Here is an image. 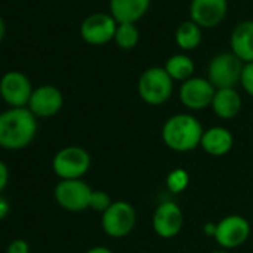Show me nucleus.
Here are the masks:
<instances>
[{
    "mask_svg": "<svg viewBox=\"0 0 253 253\" xmlns=\"http://www.w3.org/2000/svg\"><path fill=\"white\" fill-rule=\"evenodd\" d=\"M8 183H9V169L2 160H0V195L6 189Z\"/></svg>",
    "mask_w": 253,
    "mask_h": 253,
    "instance_id": "nucleus-26",
    "label": "nucleus"
},
{
    "mask_svg": "<svg viewBox=\"0 0 253 253\" xmlns=\"http://www.w3.org/2000/svg\"><path fill=\"white\" fill-rule=\"evenodd\" d=\"M203 232H204L207 237L214 238V234H216V223H214V222H207V223L203 226Z\"/></svg>",
    "mask_w": 253,
    "mask_h": 253,
    "instance_id": "nucleus-28",
    "label": "nucleus"
},
{
    "mask_svg": "<svg viewBox=\"0 0 253 253\" xmlns=\"http://www.w3.org/2000/svg\"><path fill=\"white\" fill-rule=\"evenodd\" d=\"M6 253H30V244L23 238L12 240L6 247Z\"/></svg>",
    "mask_w": 253,
    "mask_h": 253,
    "instance_id": "nucleus-25",
    "label": "nucleus"
},
{
    "mask_svg": "<svg viewBox=\"0 0 253 253\" xmlns=\"http://www.w3.org/2000/svg\"><path fill=\"white\" fill-rule=\"evenodd\" d=\"M166 186L174 195L185 192L186 188L189 186V174H188V171L183 170V169L171 170L166 177Z\"/></svg>",
    "mask_w": 253,
    "mask_h": 253,
    "instance_id": "nucleus-22",
    "label": "nucleus"
},
{
    "mask_svg": "<svg viewBox=\"0 0 253 253\" xmlns=\"http://www.w3.org/2000/svg\"><path fill=\"white\" fill-rule=\"evenodd\" d=\"M63 92L57 86L46 84L33 89L27 107L36 118H52L63 109Z\"/></svg>",
    "mask_w": 253,
    "mask_h": 253,
    "instance_id": "nucleus-14",
    "label": "nucleus"
},
{
    "mask_svg": "<svg viewBox=\"0 0 253 253\" xmlns=\"http://www.w3.org/2000/svg\"><path fill=\"white\" fill-rule=\"evenodd\" d=\"M234 146V136L225 126L216 125L204 130L200 148L210 157H225Z\"/></svg>",
    "mask_w": 253,
    "mask_h": 253,
    "instance_id": "nucleus-17",
    "label": "nucleus"
},
{
    "mask_svg": "<svg viewBox=\"0 0 253 253\" xmlns=\"http://www.w3.org/2000/svg\"><path fill=\"white\" fill-rule=\"evenodd\" d=\"M174 42L185 52L194 51L203 42V29L192 20H186L177 26L174 32Z\"/></svg>",
    "mask_w": 253,
    "mask_h": 253,
    "instance_id": "nucleus-19",
    "label": "nucleus"
},
{
    "mask_svg": "<svg viewBox=\"0 0 253 253\" xmlns=\"http://www.w3.org/2000/svg\"><path fill=\"white\" fill-rule=\"evenodd\" d=\"M240 85L247 95L253 97V63H246L243 66Z\"/></svg>",
    "mask_w": 253,
    "mask_h": 253,
    "instance_id": "nucleus-24",
    "label": "nucleus"
},
{
    "mask_svg": "<svg viewBox=\"0 0 253 253\" xmlns=\"http://www.w3.org/2000/svg\"><path fill=\"white\" fill-rule=\"evenodd\" d=\"M204 128L191 113H176L166 119L161 128L163 143L173 152H191L200 148Z\"/></svg>",
    "mask_w": 253,
    "mask_h": 253,
    "instance_id": "nucleus-2",
    "label": "nucleus"
},
{
    "mask_svg": "<svg viewBox=\"0 0 253 253\" xmlns=\"http://www.w3.org/2000/svg\"><path fill=\"white\" fill-rule=\"evenodd\" d=\"M33 89L32 81L23 72L11 70L0 78V98L9 107H27Z\"/></svg>",
    "mask_w": 253,
    "mask_h": 253,
    "instance_id": "nucleus-9",
    "label": "nucleus"
},
{
    "mask_svg": "<svg viewBox=\"0 0 253 253\" xmlns=\"http://www.w3.org/2000/svg\"><path fill=\"white\" fill-rule=\"evenodd\" d=\"M5 35H6V23L2 17H0V42L5 39Z\"/></svg>",
    "mask_w": 253,
    "mask_h": 253,
    "instance_id": "nucleus-30",
    "label": "nucleus"
},
{
    "mask_svg": "<svg viewBox=\"0 0 253 253\" xmlns=\"http://www.w3.org/2000/svg\"><path fill=\"white\" fill-rule=\"evenodd\" d=\"M252 234V226L244 216L228 214L216 223L214 241L222 250H232L243 246Z\"/></svg>",
    "mask_w": 253,
    "mask_h": 253,
    "instance_id": "nucleus-8",
    "label": "nucleus"
},
{
    "mask_svg": "<svg viewBox=\"0 0 253 253\" xmlns=\"http://www.w3.org/2000/svg\"><path fill=\"white\" fill-rule=\"evenodd\" d=\"M151 8V0H109V14L118 24H136Z\"/></svg>",
    "mask_w": 253,
    "mask_h": 253,
    "instance_id": "nucleus-15",
    "label": "nucleus"
},
{
    "mask_svg": "<svg viewBox=\"0 0 253 253\" xmlns=\"http://www.w3.org/2000/svg\"><path fill=\"white\" fill-rule=\"evenodd\" d=\"M244 63L231 51L216 54L207 67V79L216 89L235 88L240 84Z\"/></svg>",
    "mask_w": 253,
    "mask_h": 253,
    "instance_id": "nucleus-5",
    "label": "nucleus"
},
{
    "mask_svg": "<svg viewBox=\"0 0 253 253\" xmlns=\"http://www.w3.org/2000/svg\"><path fill=\"white\" fill-rule=\"evenodd\" d=\"M228 15V0H191L189 20L201 29H213Z\"/></svg>",
    "mask_w": 253,
    "mask_h": 253,
    "instance_id": "nucleus-13",
    "label": "nucleus"
},
{
    "mask_svg": "<svg viewBox=\"0 0 253 253\" xmlns=\"http://www.w3.org/2000/svg\"><path fill=\"white\" fill-rule=\"evenodd\" d=\"M85 253H113L112 249L106 247V246H94L91 249H88Z\"/></svg>",
    "mask_w": 253,
    "mask_h": 253,
    "instance_id": "nucleus-29",
    "label": "nucleus"
},
{
    "mask_svg": "<svg viewBox=\"0 0 253 253\" xmlns=\"http://www.w3.org/2000/svg\"><path fill=\"white\" fill-rule=\"evenodd\" d=\"M210 253H229L228 250H213V252H210Z\"/></svg>",
    "mask_w": 253,
    "mask_h": 253,
    "instance_id": "nucleus-31",
    "label": "nucleus"
},
{
    "mask_svg": "<svg viewBox=\"0 0 253 253\" xmlns=\"http://www.w3.org/2000/svg\"><path fill=\"white\" fill-rule=\"evenodd\" d=\"M91 167L88 151L81 146L70 145L61 148L52 158V171L60 180L82 179Z\"/></svg>",
    "mask_w": 253,
    "mask_h": 253,
    "instance_id": "nucleus-4",
    "label": "nucleus"
},
{
    "mask_svg": "<svg viewBox=\"0 0 253 253\" xmlns=\"http://www.w3.org/2000/svg\"><path fill=\"white\" fill-rule=\"evenodd\" d=\"M38 118L29 107H9L0 112V148L21 151L30 146L38 134Z\"/></svg>",
    "mask_w": 253,
    "mask_h": 253,
    "instance_id": "nucleus-1",
    "label": "nucleus"
},
{
    "mask_svg": "<svg viewBox=\"0 0 253 253\" xmlns=\"http://www.w3.org/2000/svg\"><path fill=\"white\" fill-rule=\"evenodd\" d=\"M137 222V213L128 201H113L101 214V228L112 238H124L133 232Z\"/></svg>",
    "mask_w": 253,
    "mask_h": 253,
    "instance_id": "nucleus-6",
    "label": "nucleus"
},
{
    "mask_svg": "<svg viewBox=\"0 0 253 253\" xmlns=\"http://www.w3.org/2000/svg\"><path fill=\"white\" fill-rule=\"evenodd\" d=\"M174 89V81L164 67L146 69L137 81V92L142 101L149 106H161L167 103Z\"/></svg>",
    "mask_w": 253,
    "mask_h": 253,
    "instance_id": "nucleus-3",
    "label": "nucleus"
},
{
    "mask_svg": "<svg viewBox=\"0 0 253 253\" xmlns=\"http://www.w3.org/2000/svg\"><path fill=\"white\" fill-rule=\"evenodd\" d=\"M229 46L231 52L244 64L253 63V20H244L232 29Z\"/></svg>",
    "mask_w": 253,
    "mask_h": 253,
    "instance_id": "nucleus-16",
    "label": "nucleus"
},
{
    "mask_svg": "<svg viewBox=\"0 0 253 253\" xmlns=\"http://www.w3.org/2000/svg\"><path fill=\"white\" fill-rule=\"evenodd\" d=\"M140 41V32L136 24H118L113 42L119 49L130 51L137 46Z\"/></svg>",
    "mask_w": 253,
    "mask_h": 253,
    "instance_id": "nucleus-21",
    "label": "nucleus"
},
{
    "mask_svg": "<svg viewBox=\"0 0 253 253\" xmlns=\"http://www.w3.org/2000/svg\"><path fill=\"white\" fill-rule=\"evenodd\" d=\"M113 201H112V198L109 197L107 192H104V191H92L91 200H89V209L103 214L110 207Z\"/></svg>",
    "mask_w": 253,
    "mask_h": 253,
    "instance_id": "nucleus-23",
    "label": "nucleus"
},
{
    "mask_svg": "<svg viewBox=\"0 0 253 253\" xmlns=\"http://www.w3.org/2000/svg\"><path fill=\"white\" fill-rule=\"evenodd\" d=\"M9 213H11V204H9L8 198L0 195V220H3Z\"/></svg>",
    "mask_w": 253,
    "mask_h": 253,
    "instance_id": "nucleus-27",
    "label": "nucleus"
},
{
    "mask_svg": "<svg viewBox=\"0 0 253 253\" xmlns=\"http://www.w3.org/2000/svg\"><path fill=\"white\" fill-rule=\"evenodd\" d=\"M143 253H151V252H143Z\"/></svg>",
    "mask_w": 253,
    "mask_h": 253,
    "instance_id": "nucleus-32",
    "label": "nucleus"
},
{
    "mask_svg": "<svg viewBox=\"0 0 253 253\" xmlns=\"http://www.w3.org/2000/svg\"><path fill=\"white\" fill-rule=\"evenodd\" d=\"M94 189L82 179L60 180L54 188L57 204L67 211H84L89 209V200Z\"/></svg>",
    "mask_w": 253,
    "mask_h": 253,
    "instance_id": "nucleus-7",
    "label": "nucleus"
},
{
    "mask_svg": "<svg viewBox=\"0 0 253 253\" xmlns=\"http://www.w3.org/2000/svg\"><path fill=\"white\" fill-rule=\"evenodd\" d=\"M216 88L210 84L207 78L194 76L179 88V100L189 110H203L211 106V100L214 97Z\"/></svg>",
    "mask_w": 253,
    "mask_h": 253,
    "instance_id": "nucleus-11",
    "label": "nucleus"
},
{
    "mask_svg": "<svg viewBox=\"0 0 253 253\" xmlns=\"http://www.w3.org/2000/svg\"><path fill=\"white\" fill-rule=\"evenodd\" d=\"M241 106L243 100L235 88H222L216 89L210 109L220 119H232L240 113Z\"/></svg>",
    "mask_w": 253,
    "mask_h": 253,
    "instance_id": "nucleus-18",
    "label": "nucleus"
},
{
    "mask_svg": "<svg viewBox=\"0 0 253 253\" xmlns=\"http://www.w3.org/2000/svg\"><path fill=\"white\" fill-rule=\"evenodd\" d=\"M152 228L154 232L164 240L179 235L183 228V211L180 206L174 201L161 203L154 211Z\"/></svg>",
    "mask_w": 253,
    "mask_h": 253,
    "instance_id": "nucleus-12",
    "label": "nucleus"
},
{
    "mask_svg": "<svg viewBox=\"0 0 253 253\" xmlns=\"http://www.w3.org/2000/svg\"><path fill=\"white\" fill-rule=\"evenodd\" d=\"M163 67L174 82H180V84L194 78V72H195V63L186 54L171 55Z\"/></svg>",
    "mask_w": 253,
    "mask_h": 253,
    "instance_id": "nucleus-20",
    "label": "nucleus"
},
{
    "mask_svg": "<svg viewBox=\"0 0 253 253\" xmlns=\"http://www.w3.org/2000/svg\"><path fill=\"white\" fill-rule=\"evenodd\" d=\"M118 23L110 14L95 12L88 15L79 27L82 41L91 46H103L113 41Z\"/></svg>",
    "mask_w": 253,
    "mask_h": 253,
    "instance_id": "nucleus-10",
    "label": "nucleus"
}]
</instances>
